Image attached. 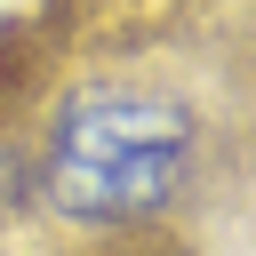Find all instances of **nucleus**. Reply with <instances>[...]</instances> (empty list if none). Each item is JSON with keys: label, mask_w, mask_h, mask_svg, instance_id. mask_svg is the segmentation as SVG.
<instances>
[{"label": "nucleus", "mask_w": 256, "mask_h": 256, "mask_svg": "<svg viewBox=\"0 0 256 256\" xmlns=\"http://www.w3.org/2000/svg\"><path fill=\"white\" fill-rule=\"evenodd\" d=\"M208 168V120L160 80H88L40 144V192L72 224H136L176 208Z\"/></svg>", "instance_id": "nucleus-1"}]
</instances>
